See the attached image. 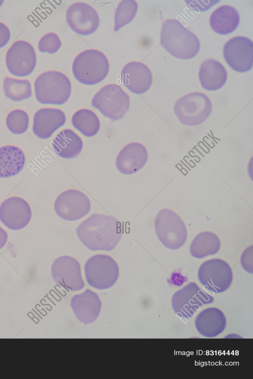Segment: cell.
<instances>
[{
  "mask_svg": "<svg viewBox=\"0 0 253 379\" xmlns=\"http://www.w3.org/2000/svg\"><path fill=\"white\" fill-rule=\"evenodd\" d=\"M76 231L80 241L88 249L110 251L121 240L123 226L114 216L94 213L81 222Z\"/></svg>",
  "mask_w": 253,
  "mask_h": 379,
  "instance_id": "6da1fadb",
  "label": "cell"
},
{
  "mask_svg": "<svg viewBox=\"0 0 253 379\" xmlns=\"http://www.w3.org/2000/svg\"><path fill=\"white\" fill-rule=\"evenodd\" d=\"M160 44L172 56L180 59L192 58L200 47L197 37L175 19L163 22Z\"/></svg>",
  "mask_w": 253,
  "mask_h": 379,
  "instance_id": "7a4b0ae2",
  "label": "cell"
},
{
  "mask_svg": "<svg viewBox=\"0 0 253 379\" xmlns=\"http://www.w3.org/2000/svg\"><path fill=\"white\" fill-rule=\"evenodd\" d=\"M37 100L43 104L62 105L70 97L71 84L64 74L56 71L43 73L34 83Z\"/></svg>",
  "mask_w": 253,
  "mask_h": 379,
  "instance_id": "3957f363",
  "label": "cell"
},
{
  "mask_svg": "<svg viewBox=\"0 0 253 379\" xmlns=\"http://www.w3.org/2000/svg\"><path fill=\"white\" fill-rule=\"evenodd\" d=\"M73 74L80 83L93 85L103 81L109 71L107 58L102 52L94 49L84 50L74 59Z\"/></svg>",
  "mask_w": 253,
  "mask_h": 379,
  "instance_id": "277c9868",
  "label": "cell"
},
{
  "mask_svg": "<svg viewBox=\"0 0 253 379\" xmlns=\"http://www.w3.org/2000/svg\"><path fill=\"white\" fill-rule=\"evenodd\" d=\"M173 111L181 124L196 126L203 123L209 118L212 111V104L205 94L191 92L176 101Z\"/></svg>",
  "mask_w": 253,
  "mask_h": 379,
  "instance_id": "5b68a950",
  "label": "cell"
},
{
  "mask_svg": "<svg viewBox=\"0 0 253 379\" xmlns=\"http://www.w3.org/2000/svg\"><path fill=\"white\" fill-rule=\"evenodd\" d=\"M154 226L158 238L169 249H179L187 240V231L184 222L171 210L164 209L160 211L155 218Z\"/></svg>",
  "mask_w": 253,
  "mask_h": 379,
  "instance_id": "8992f818",
  "label": "cell"
},
{
  "mask_svg": "<svg viewBox=\"0 0 253 379\" xmlns=\"http://www.w3.org/2000/svg\"><path fill=\"white\" fill-rule=\"evenodd\" d=\"M84 272L88 284L98 290L111 288L119 276L118 263L111 256L105 254L89 257L85 263Z\"/></svg>",
  "mask_w": 253,
  "mask_h": 379,
  "instance_id": "52a82bcc",
  "label": "cell"
},
{
  "mask_svg": "<svg viewBox=\"0 0 253 379\" xmlns=\"http://www.w3.org/2000/svg\"><path fill=\"white\" fill-rule=\"evenodd\" d=\"M129 104L128 95L116 84L104 86L91 100L93 107L113 121L122 119L128 110Z\"/></svg>",
  "mask_w": 253,
  "mask_h": 379,
  "instance_id": "ba28073f",
  "label": "cell"
},
{
  "mask_svg": "<svg viewBox=\"0 0 253 379\" xmlns=\"http://www.w3.org/2000/svg\"><path fill=\"white\" fill-rule=\"evenodd\" d=\"M213 300L212 295L202 290L196 283L190 282L173 294L171 305L178 317L189 319L202 306L212 303Z\"/></svg>",
  "mask_w": 253,
  "mask_h": 379,
  "instance_id": "9c48e42d",
  "label": "cell"
},
{
  "mask_svg": "<svg viewBox=\"0 0 253 379\" xmlns=\"http://www.w3.org/2000/svg\"><path fill=\"white\" fill-rule=\"evenodd\" d=\"M198 279L203 286L214 293L225 292L233 281V272L230 265L219 258L204 262L198 271Z\"/></svg>",
  "mask_w": 253,
  "mask_h": 379,
  "instance_id": "30bf717a",
  "label": "cell"
},
{
  "mask_svg": "<svg viewBox=\"0 0 253 379\" xmlns=\"http://www.w3.org/2000/svg\"><path fill=\"white\" fill-rule=\"evenodd\" d=\"M91 203L83 192L69 189L60 193L54 203V210L61 219L74 221L85 216L89 212Z\"/></svg>",
  "mask_w": 253,
  "mask_h": 379,
  "instance_id": "8fae6325",
  "label": "cell"
},
{
  "mask_svg": "<svg viewBox=\"0 0 253 379\" xmlns=\"http://www.w3.org/2000/svg\"><path fill=\"white\" fill-rule=\"evenodd\" d=\"M51 275L58 285L70 291H77L84 287L79 262L69 255L56 258L51 267Z\"/></svg>",
  "mask_w": 253,
  "mask_h": 379,
  "instance_id": "7c38bea8",
  "label": "cell"
},
{
  "mask_svg": "<svg viewBox=\"0 0 253 379\" xmlns=\"http://www.w3.org/2000/svg\"><path fill=\"white\" fill-rule=\"evenodd\" d=\"M37 62L35 51L29 42L20 40L8 49L5 63L9 72L16 77H26L34 71Z\"/></svg>",
  "mask_w": 253,
  "mask_h": 379,
  "instance_id": "4fadbf2b",
  "label": "cell"
},
{
  "mask_svg": "<svg viewBox=\"0 0 253 379\" xmlns=\"http://www.w3.org/2000/svg\"><path fill=\"white\" fill-rule=\"evenodd\" d=\"M223 54L233 70L241 73L248 72L253 66V42L245 37H235L224 44Z\"/></svg>",
  "mask_w": 253,
  "mask_h": 379,
  "instance_id": "5bb4252c",
  "label": "cell"
},
{
  "mask_svg": "<svg viewBox=\"0 0 253 379\" xmlns=\"http://www.w3.org/2000/svg\"><path fill=\"white\" fill-rule=\"evenodd\" d=\"M66 21L71 28L82 36L90 35L99 25V17L96 10L87 3L77 2L67 9Z\"/></svg>",
  "mask_w": 253,
  "mask_h": 379,
  "instance_id": "9a60e30c",
  "label": "cell"
},
{
  "mask_svg": "<svg viewBox=\"0 0 253 379\" xmlns=\"http://www.w3.org/2000/svg\"><path fill=\"white\" fill-rule=\"evenodd\" d=\"M32 218V210L28 202L19 197H10L0 205V220L12 230L25 227Z\"/></svg>",
  "mask_w": 253,
  "mask_h": 379,
  "instance_id": "2e32d148",
  "label": "cell"
},
{
  "mask_svg": "<svg viewBox=\"0 0 253 379\" xmlns=\"http://www.w3.org/2000/svg\"><path fill=\"white\" fill-rule=\"evenodd\" d=\"M123 84L133 93L146 92L152 83V75L149 68L143 63L132 61L123 67L121 74Z\"/></svg>",
  "mask_w": 253,
  "mask_h": 379,
  "instance_id": "e0dca14e",
  "label": "cell"
},
{
  "mask_svg": "<svg viewBox=\"0 0 253 379\" xmlns=\"http://www.w3.org/2000/svg\"><path fill=\"white\" fill-rule=\"evenodd\" d=\"M146 147L138 142H131L120 151L116 159V166L124 174H132L140 170L148 160Z\"/></svg>",
  "mask_w": 253,
  "mask_h": 379,
  "instance_id": "ac0fdd59",
  "label": "cell"
},
{
  "mask_svg": "<svg viewBox=\"0 0 253 379\" xmlns=\"http://www.w3.org/2000/svg\"><path fill=\"white\" fill-rule=\"evenodd\" d=\"M66 122L64 113L59 109L45 108L37 111L33 118V131L39 138H49Z\"/></svg>",
  "mask_w": 253,
  "mask_h": 379,
  "instance_id": "d6986e66",
  "label": "cell"
},
{
  "mask_svg": "<svg viewBox=\"0 0 253 379\" xmlns=\"http://www.w3.org/2000/svg\"><path fill=\"white\" fill-rule=\"evenodd\" d=\"M70 306L77 319L86 325L97 318L100 312L101 302L95 292L86 289L82 294L75 295L72 297Z\"/></svg>",
  "mask_w": 253,
  "mask_h": 379,
  "instance_id": "ffe728a7",
  "label": "cell"
},
{
  "mask_svg": "<svg viewBox=\"0 0 253 379\" xmlns=\"http://www.w3.org/2000/svg\"><path fill=\"white\" fill-rule=\"evenodd\" d=\"M194 324L198 332L206 337H214L225 329L226 320L224 313L217 308L203 309L195 318Z\"/></svg>",
  "mask_w": 253,
  "mask_h": 379,
  "instance_id": "44dd1931",
  "label": "cell"
},
{
  "mask_svg": "<svg viewBox=\"0 0 253 379\" xmlns=\"http://www.w3.org/2000/svg\"><path fill=\"white\" fill-rule=\"evenodd\" d=\"M227 72L219 62L212 59L204 60L201 64L199 78L203 88L209 91L216 90L225 84Z\"/></svg>",
  "mask_w": 253,
  "mask_h": 379,
  "instance_id": "7402d4cb",
  "label": "cell"
},
{
  "mask_svg": "<svg viewBox=\"0 0 253 379\" xmlns=\"http://www.w3.org/2000/svg\"><path fill=\"white\" fill-rule=\"evenodd\" d=\"M239 22L238 12L229 5H223L216 8L210 18L211 28L220 35H227L233 32L238 26Z\"/></svg>",
  "mask_w": 253,
  "mask_h": 379,
  "instance_id": "603a6c76",
  "label": "cell"
},
{
  "mask_svg": "<svg viewBox=\"0 0 253 379\" xmlns=\"http://www.w3.org/2000/svg\"><path fill=\"white\" fill-rule=\"evenodd\" d=\"M52 147L59 157L64 159H73L81 152L83 143L81 138L70 129L62 130L54 137Z\"/></svg>",
  "mask_w": 253,
  "mask_h": 379,
  "instance_id": "cb8c5ba5",
  "label": "cell"
},
{
  "mask_svg": "<svg viewBox=\"0 0 253 379\" xmlns=\"http://www.w3.org/2000/svg\"><path fill=\"white\" fill-rule=\"evenodd\" d=\"M25 164L23 151L17 146L6 145L0 147V178H7L18 174Z\"/></svg>",
  "mask_w": 253,
  "mask_h": 379,
  "instance_id": "d4e9b609",
  "label": "cell"
},
{
  "mask_svg": "<svg viewBox=\"0 0 253 379\" xmlns=\"http://www.w3.org/2000/svg\"><path fill=\"white\" fill-rule=\"evenodd\" d=\"M220 247L218 237L212 232L204 231L195 237L190 247V253L192 256L202 258L216 253Z\"/></svg>",
  "mask_w": 253,
  "mask_h": 379,
  "instance_id": "484cf974",
  "label": "cell"
},
{
  "mask_svg": "<svg viewBox=\"0 0 253 379\" xmlns=\"http://www.w3.org/2000/svg\"><path fill=\"white\" fill-rule=\"evenodd\" d=\"M73 126L86 137H92L97 134L100 124L97 115L87 109L76 111L72 117Z\"/></svg>",
  "mask_w": 253,
  "mask_h": 379,
  "instance_id": "4316f807",
  "label": "cell"
},
{
  "mask_svg": "<svg viewBox=\"0 0 253 379\" xmlns=\"http://www.w3.org/2000/svg\"><path fill=\"white\" fill-rule=\"evenodd\" d=\"M3 90L5 96L15 102L28 99L32 96L31 85L27 80L5 77L3 81Z\"/></svg>",
  "mask_w": 253,
  "mask_h": 379,
  "instance_id": "83f0119b",
  "label": "cell"
},
{
  "mask_svg": "<svg viewBox=\"0 0 253 379\" xmlns=\"http://www.w3.org/2000/svg\"><path fill=\"white\" fill-rule=\"evenodd\" d=\"M138 4L134 0H123L116 7L114 15V31L117 32L134 18Z\"/></svg>",
  "mask_w": 253,
  "mask_h": 379,
  "instance_id": "f1b7e54d",
  "label": "cell"
},
{
  "mask_svg": "<svg viewBox=\"0 0 253 379\" xmlns=\"http://www.w3.org/2000/svg\"><path fill=\"white\" fill-rule=\"evenodd\" d=\"M29 122V119L27 113L20 109L11 111L6 118L7 128L14 134L24 133L28 129Z\"/></svg>",
  "mask_w": 253,
  "mask_h": 379,
  "instance_id": "f546056e",
  "label": "cell"
},
{
  "mask_svg": "<svg viewBox=\"0 0 253 379\" xmlns=\"http://www.w3.org/2000/svg\"><path fill=\"white\" fill-rule=\"evenodd\" d=\"M61 46L59 37L55 33H49L42 36L38 43L40 52L53 54L57 52Z\"/></svg>",
  "mask_w": 253,
  "mask_h": 379,
  "instance_id": "4dcf8cb0",
  "label": "cell"
},
{
  "mask_svg": "<svg viewBox=\"0 0 253 379\" xmlns=\"http://www.w3.org/2000/svg\"><path fill=\"white\" fill-rule=\"evenodd\" d=\"M252 246L247 248L243 253L241 258V263L244 269L248 273H253L252 264Z\"/></svg>",
  "mask_w": 253,
  "mask_h": 379,
  "instance_id": "1f68e13d",
  "label": "cell"
},
{
  "mask_svg": "<svg viewBox=\"0 0 253 379\" xmlns=\"http://www.w3.org/2000/svg\"><path fill=\"white\" fill-rule=\"evenodd\" d=\"M10 33L8 27L0 22V48L4 47L9 42Z\"/></svg>",
  "mask_w": 253,
  "mask_h": 379,
  "instance_id": "d6a6232c",
  "label": "cell"
},
{
  "mask_svg": "<svg viewBox=\"0 0 253 379\" xmlns=\"http://www.w3.org/2000/svg\"><path fill=\"white\" fill-rule=\"evenodd\" d=\"M8 239L6 231L0 226V250L6 244Z\"/></svg>",
  "mask_w": 253,
  "mask_h": 379,
  "instance_id": "836d02e7",
  "label": "cell"
},
{
  "mask_svg": "<svg viewBox=\"0 0 253 379\" xmlns=\"http://www.w3.org/2000/svg\"><path fill=\"white\" fill-rule=\"evenodd\" d=\"M3 2H4L3 0H0V7L2 5Z\"/></svg>",
  "mask_w": 253,
  "mask_h": 379,
  "instance_id": "e575fe53",
  "label": "cell"
}]
</instances>
